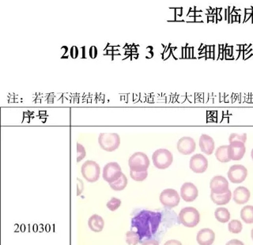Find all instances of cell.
<instances>
[{
	"mask_svg": "<svg viewBox=\"0 0 253 245\" xmlns=\"http://www.w3.org/2000/svg\"><path fill=\"white\" fill-rule=\"evenodd\" d=\"M177 150L183 155H189L196 149L195 140L191 137H183L177 143Z\"/></svg>",
	"mask_w": 253,
	"mask_h": 245,
	"instance_id": "14",
	"label": "cell"
},
{
	"mask_svg": "<svg viewBox=\"0 0 253 245\" xmlns=\"http://www.w3.org/2000/svg\"><path fill=\"white\" fill-rule=\"evenodd\" d=\"M122 174L121 166L116 162L108 163L103 169V179L108 184L113 183L119 180Z\"/></svg>",
	"mask_w": 253,
	"mask_h": 245,
	"instance_id": "8",
	"label": "cell"
},
{
	"mask_svg": "<svg viewBox=\"0 0 253 245\" xmlns=\"http://www.w3.org/2000/svg\"><path fill=\"white\" fill-rule=\"evenodd\" d=\"M162 218L160 212L142 210L131 219V228L136 229L140 241L149 239L157 233Z\"/></svg>",
	"mask_w": 253,
	"mask_h": 245,
	"instance_id": "1",
	"label": "cell"
},
{
	"mask_svg": "<svg viewBox=\"0 0 253 245\" xmlns=\"http://www.w3.org/2000/svg\"><path fill=\"white\" fill-rule=\"evenodd\" d=\"M160 202L163 206L168 208H173L178 206L181 198L178 192L174 189L164 190L160 195Z\"/></svg>",
	"mask_w": 253,
	"mask_h": 245,
	"instance_id": "7",
	"label": "cell"
},
{
	"mask_svg": "<svg viewBox=\"0 0 253 245\" xmlns=\"http://www.w3.org/2000/svg\"><path fill=\"white\" fill-rule=\"evenodd\" d=\"M98 143L102 150L112 152L120 146L121 138L116 133H102L98 137Z\"/></svg>",
	"mask_w": 253,
	"mask_h": 245,
	"instance_id": "3",
	"label": "cell"
},
{
	"mask_svg": "<svg viewBox=\"0 0 253 245\" xmlns=\"http://www.w3.org/2000/svg\"><path fill=\"white\" fill-rule=\"evenodd\" d=\"M232 198V192L231 190H229L226 193L221 194V195H216V194H211V199L216 205L222 206L226 205L230 203Z\"/></svg>",
	"mask_w": 253,
	"mask_h": 245,
	"instance_id": "19",
	"label": "cell"
},
{
	"mask_svg": "<svg viewBox=\"0 0 253 245\" xmlns=\"http://www.w3.org/2000/svg\"><path fill=\"white\" fill-rule=\"evenodd\" d=\"M251 237H252V239H253V229H252Z\"/></svg>",
	"mask_w": 253,
	"mask_h": 245,
	"instance_id": "33",
	"label": "cell"
},
{
	"mask_svg": "<svg viewBox=\"0 0 253 245\" xmlns=\"http://www.w3.org/2000/svg\"><path fill=\"white\" fill-rule=\"evenodd\" d=\"M247 140V135L246 134H243V135H237V134H231V136L229 138V142L230 143L232 142L238 141L242 142L245 143V142Z\"/></svg>",
	"mask_w": 253,
	"mask_h": 245,
	"instance_id": "28",
	"label": "cell"
},
{
	"mask_svg": "<svg viewBox=\"0 0 253 245\" xmlns=\"http://www.w3.org/2000/svg\"><path fill=\"white\" fill-rule=\"evenodd\" d=\"M189 166L195 173H205L208 168V161L203 154H195L191 157L189 162Z\"/></svg>",
	"mask_w": 253,
	"mask_h": 245,
	"instance_id": "10",
	"label": "cell"
},
{
	"mask_svg": "<svg viewBox=\"0 0 253 245\" xmlns=\"http://www.w3.org/2000/svg\"><path fill=\"white\" fill-rule=\"evenodd\" d=\"M246 147L242 142H232L228 145L229 158L231 161H240L245 156Z\"/></svg>",
	"mask_w": 253,
	"mask_h": 245,
	"instance_id": "11",
	"label": "cell"
},
{
	"mask_svg": "<svg viewBox=\"0 0 253 245\" xmlns=\"http://www.w3.org/2000/svg\"><path fill=\"white\" fill-rule=\"evenodd\" d=\"M154 166L159 169H166L172 164L173 156L169 150L166 149H159L156 150L152 156Z\"/></svg>",
	"mask_w": 253,
	"mask_h": 245,
	"instance_id": "5",
	"label": "cell"
},
{
	"mask_svg": "<svg viewBox=\"0 0 253 245\" xmlns=\"http://www.w3.org/2000/svg\"><path fill=\"white\" fill-rule=\"evenodd\" d=\"M85 150L84 146L80 143H77V162H81L85 157Z\"/></svg>",
	"mask_w": 253,
	"mask_h": 245,
	"instance_id": "29",
	"label": "cell"
},
{
	"mask_svg": "<svg viewBox=\"0 0 253 245\" xmlns=\"http://www.w3.org/2000/svg\"><path fill=\"white\" fill-rule=\"evenodd\" d=\"M229 231L231 233L237 234L242 231V223L238 220H232L228 225Z\"/></svg>",
	"mask_w": 253,
	"mask_h": 245,
	"instance_id": "25",
	"label": "cell"
},
{
	"mask_svg": "<svg viewBox=\"0 0 253 245\" xmlns=\"http://www.w3.org/2000/svg\"><path fill=\"white\" fill-rule=\"evenodd\" d=\"M199 195L197 187L194 184L186 182L181 188V196L183 200L188 203H191L196 200Z\"/></svg>",
	"mask_w": 253,
	"mask_h": 245,
	"instance_id": "13",
	"label": "cell"
},
{
	"mask_svg": "<svg viewBox=\"0 0 253 245\" xmlns=\"http://www.w3.org/2000/svg\"><path fill=\"white\" fill-rule=\"evenodd\" d=\"M228 178L233 184H241L248 176L247 168L242 164H234L229 169Z\"/></svg>",
	"mask_w": 253,
	"mask_h": 245,
	"instance_id": "9",
	"label": "cell"
},
{
	"mask_svg": "<svg viewBox=\"0 0 253 245\" xmlns=\"http://www.w3.org/2000/svg\"><path fill=\"white\" fill-rule=\"evenodd\" d=\"M88 225L93 232L100 233L104 228V219L98 214H93L88 221Z\"/></svg>",
	"mask_w": 253,
	"mask_h": 245,
	"instance_id": "18",
	"label": "cell"
},
{
	"mask_svg": "<svg viewBox=\"0 0 253 245\" xmlns=\"http://www.w3.org/2000/svg\"><path fill=\"white\" fill-rule=\"evenodd\" d=\"M140 237L136 232L128 231L126 233V242L129 245H137L140 242Z\"/></svg>",
	"mask_w": 253,
	"mask_h": 245,
	"instance_id": "24",
	"label": "cell"
},
{
	"mask_svg": "<svg viewBox=\"0 0 253 245\" xmlns=\"http://www.w3.org/2000/svg\"><path fill=\"white\" fill-rule=\"evenodd\" d=\"M121 205V200H119V199H116V198H112L111 200L107 203L106 204V206L109 209V210L111 211H115V210H117Z\"/></svg>",
	"mask_w": 253,
	"mask_h": 245,
	"instance_id": "27",
	"label": "cell"
},
{
	"mask_svg": "<svg viewBox=\"0 0 253 245\" xmlns=\"http://www.w3.org/2000/svg\"><path fill=\"white\" fill-rule=\"evenodd\" d=\"M180 223L188 228H194L200 222V214L195 208L185 207L179 214Z\"/></svg>",
	"mask_w": 253,
	"mask_h": 245,
	"instance_id": "2",
	"label": "cell"
},
{
	"mask_svg": "<svg viewBox=\"0 0 253 245\" xmlns=\"http://www.w3.org/2000/svg\"><path fill=\"white\" fill-rule=\"evenodd\" d=\"M226 245H245L242 241H239V240L233 239L227 242Z\"/></svg>",
	"mask_w": 253,
	"mask_h": 245,
	"instance_id": "30",
	"label": "cell"
},
{
	"mask_svg": "<svg viewBox=\"0 0 253 245\" xmlns=\"http://www.w3.org/2000/svg\"><path fill=\"white\" fill-rule=\"evenodd\" d=\"M130 176H131V179L135 181H145L147 177L148 176V171L145 172H133V171H130Z\"/></svg>",
	"mask_w": 253,
	"mask_h": 245,
	"instance_id": "26",
	"label": "cell"
},
{
	"mask_svg": "<svg viewBox=\"0 0 253 245\" xmlns=\"http://www.w3.org/2000/svg\"><path fill=\"white\" fill-rule=\"evenodd\" d=\"M251 193L245 187H238L233 191V200L238 205L247 204Z\"/></svg>",
	"mask_w": 253,
	"mask_h": 245,
	"instance_id": "17",
	"label": "cell"
},
{
	"mask_svg": "<svg viewBox=\"0 0 253 245\" xmlns=\"http://www.w3.org/2000/svg\"><path fill=\"white\" fill-rule=\"evenodd\" d=\"M199 147L204 154L207 155H211L215 147L213 138L211 137L210 135L203 134L199 139Z\"/></svg>",
	"mask_w": 253,
	"mask_h": 245,
	"instance_id": "16",
	"label": "cell"
},
{
	"mask_svg": "<svg viewBox=\"0 0 253 245\" xmlns=\"http://www.w3.org/2000/svg\"><path fill=\"white\" fill-rule=\"evenodd\" d=\"M126 185H127V179L124 173L119 180L113 183L109 184L111 188L116 191H123L126 187Z\"/></svg>",
	"mask_w": 253,
	"mask_h": 245,
	"instance_id": "23",
	"label": "cell"
},
{
	"mask_svg": "<svg viewBox=\"0 0 253 245\" xmlns=\"http://www.w3.org/2000/svg\"><path fill=\"white\" fill-rule=\"evenodd\" d=\"M82 174L89 183H94L98 181L101 174L99 164L94 161H86L82 165Z\"/></svg>",
	"mask_w": 253,
	"mask_h": 245,
	"instance_id": "6",
	"label": "cell"
},
{
	"mask_svg": "<svg viewBox=\"0 0 253 245\" xmlns=\"http://www.w3.org/2000/svg\"><path fill=\"white\" fill-rule=\"evenodd\" d=\"M210 187L211 190V193L216 195L226 193L230 190L228 181L222 176H215L213 177L210 183Z\"/></svg>",
	"mask_w": 253,
	"mask_h": 245,
	"instance_id": "12",
	"label": "cell"
},
{
	"mask_svg": "<svg viewBox=\"0 0 253 245\" xmlns=\"http://www.w3.org/2000/svg\"><path fill=\"white\" fill-rule=\"evenodd\" d=\"M251 156H252V158H253V150H252Z\"/></svg>",
	"mask_w": 253,
	"mask_h": 245,
	"instance_id": "34",
	"label": "cell"
},
{
	"mask_svg": "<svg viewBox=\"0 0 253 245\" xmlns=\"http://www.w3.org/2000/svg\"><path fill=\"white\" fill-rule=\"evenodd\" d=\"M215 240L214 231L211 228H203L199 231L196 241L199 245H212Z\"/></svg>",
	"mask_w": 253,
	"mask_h": 245,
	"instance_id": "15",
	"label": "cell"
},
{
	"mask_svg": "<svg viewBox=\"0 0 253 245\" xmlns=\"http://www.w3.org/2000/svg\"><path fill=\"white\" fill-rule=\"evenodd\" d=\"M128 165L133 172H145L149 167V158L144 153L136 152L129 158Z\"/></svg>",
	"mask_w": 253,
	"mask_h": 245,
	"instance_id": "4",
	"label": "cell"
},
{
	"mask_svg": "<svg viewBox=\"0 0 253 245\" xmlns=\"http://www.w3.org/2000/svg\"><path fill=\"white\" fill-rule=\"evenodd\" d=\"M241 218L246 224L253 223V206H245L241 211Z\"/></svg>",
	"mask_w": 253,
	"mask_h": 245,
	"instance_id": "22",
	"label": "cell"
},
{
	"mask_svg": "<svg viewBox=\"0 0 253 245\" xmlns=\"http://www.w3.org/2000/svg\"><path fill=\"white\" fill-rule=\"evenodd\" d=\"M142 245H159V243L157 241H148L143 242Z\"/></svg>",
	"mask_w": 253,
	"mask_h": 245,
	"instance_id": "32",
	"label": "cell"
},
{
	"mask_svg": "<svg viewBox=\"0 0 253 245\" xmlns=\"http://www.w3.org/2000/svg\"><path fill=\"white\" fill-rule=\"evenodd\" d=\"M164 245H182L180 241H176V240H171L166 242Z\"/></svg>",
	"mask_w": 253,
	"mask_h": 245,
	"instance_id": "31",
	"label": "cell"
},
{
	"mask_svg": "<svg viewBox=\"0 0 253 245\" xmlns=\"http://www.w3.org/2000/svg\"><path fill=\"white\" fill-rule=\"evenodd\" d=\"M215 157L218 162L222 163H227L231 162V159L229 158L228 145H222L218 147L215 152Z\"/></svg>",
	"mask_w": 253,
	"mask_h": 245,
	"instance_id": "21",
	"label": "cell"
},
{
	"mask_svg": "<svg viewBox=\"0 0 253 245\" xmlns=\"http://www.w3.org/2000/svg\"><path fill=\"white\" fill-rule=\"evenodd\" d=\"M214 216L219 223H226L231 219V213L226 208H217L214 212Z\"/></svg>",
	"mask_w": 253,
	"mask_h": 245,
	"instance_id": "20",
	"label": "cell"
}]
</instances>
